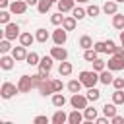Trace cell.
Here are the masks:
<instances>
[{"label":"cell","instance_id":"7dc6e473","mask_svg":"<svg viewBox=\"0 0 124 124\" xmlns=\"http://www.w3.org/2000/svg\"><path fill=\"white\" fill-rule=\"evenodd\" d=\"M12 4V0H0V10H8Z\"/></svg>","mask_w":124,"mask_h":124},{"label":"cell","instance_id":"74e56055","mask_svg":"<svg viewBox=\"0 0 124 124\" xmlns=\"http://www.w3.org/2000/svg\"><path fill=\"white\" fill-rule=\"evenodd\" d=\"M62 21H64V14L62 12H56V14L50 16V23L52 25H62Z\"/></svg>","mask_w":124,"mask_h":124},{"label":"cell","instance_id":"8fae6325","mask_svg":"<svg viewBox=\"0 0 124 124\" xmlns=\"http://www.w3.org/2000/svg\"><path fill=\"white\" fill-rule=\"evenodd\" d=\"M85 120V116H83V110H79V108H74L72 112H68V124H81Z\"/></svg>","mask_w":124,"mask_h":124},{"label":"cell","instance_id":"ee69618b","mask_svg":"<svg viewBox=\"0 0 124 124\" xmlns=\"http://www.w3.org/2000/svg\"><path fill=\"white\" fill-rule=\"evenodd\" d=\"M112 87L114 89H124V78H114L112 79Z\"/></svg>","mask_w":124,"mask_h":124},{"label":"cell","instance_id":"8992f818","mask_svg":"<svg viewBox=\"0 0 124 124\" xmlns=\"http://www.w3.org/2000/svg\"><path fill=\"white\" fill-rule=\"evenodd\" d=\"M107 68L112 70V72H120V70H124V56L110 54V58L107 60Z\"/></svg>","mask_w":124,"mask_h":124},{"label":"cell","instance_id":"7402d4cb","mask_svg":"<svg viewBox=\"0 0 124 124\" xmlns=\"http://www.w3.org/2000/svg\"><path fill=\"white\" fill-rule=\"evenodd\" d=\"M50 37H52V35H50L45 27H39V29L35 31V39H37V43H46Z\"/></svg>","mask_w":124,"mask_h":124},{"label":"cell","instance_id":"5bb4252c","mask_svg":"<svg viewBox=\"0 0 124 124\" xmlns=\"http://www.w3.org/2000/svg\"><path fill=\"white\" fill-rule=\"evenodd\" d=\"M112 79H114V76H112V70L105 68L103 72H99V81H101L103 85H112Z\"/></svg>","mask_w":124,"mask_h":124},{"label":"cell","instance_id":"d4e9b609","mask_svg":"<svg viewBox=\"0 0 124 124\" xmlns=\"http://www.w3.org/2000/svg\"><path fill=\"white\" fill-rule=\"evenodd\" d=\"M112 27L118 29V31L124 29V14H118V12H116V14L112 16Z\"/></svg>","mask_w":124,"mask_h":124},{"label":"cell","instance_id":"7bdbcfd3","mask_svg":"<svg viewBox=\"0 0 124 124\" xmlns=\"http://www.w3.org/2000/svg\"><path fill=\"white\" fill-rule=\"evenodd\" d=\"M48 116H45V114H39V116H35L33 118V124H48Z\"/></svg>","mask_w":124,"mask_h":124},{"label":"cell","instance_id":"f1b7e54d","mask_svg":"<svg viewBox=\"0 0 124 124\" xmlns=\"http://www.w3.org/2000/svg\"><path fill=\"white\" fill-rule=\"evenodd\" d=\"M110 101L114 105H124V89H114V93L110 95Z\"/></svg>","mask_w":124,"mask_h":124},{"label":"cell","instance_id":"ac0fdd59","mask_svg":"<svg viewBox=\"0 0 124 124\" xmlns=\"http://www.w3.org/2000/svg\"><path fill=\"white\" fill-rule=\"evenodd\" d=\"M56 6H58V12L66 14V12H72L76 8V0H58Z\"/></svg>","mask_w":124,"mask_h":124},{"label":"cell","instance_id":"d590c367","mask_svg":"<svg viewBox=\"0 0 124 124\" xmlns=\"http://www.w3.org/2000/svg\"><path fill=\"white\" fill-rule=\"evenodd\" d=\"M12 48H14V46L10 45V39L4 37V39L0 41V52H2V54H8V52H12Z\"/></svg>","mask_w":124,"mask_h":124},{"label":"cell","instance_id":"f6af8a7d","mask_svg":"<svg viewBox=\"0 0 124 124\" xmlns=\"http://www.w3.org/2000/svg\"><path fill=\"white\" fill-rule=\"evenodd\" d=\"M110 122H112V124H122V122H124V116H120V114H114V116L110 118Z\"/></svg>","mask_w":124,"mask_h":124},{"label":"cell","instance_id":"8d00e7d4","mask_svg":"<svg viewBox=\"0 0 124 124\" xmlns=\"http://www.w3.org/2000/svg\"><path fill=\"white\" fill-rule=\"evenodd\" d=\"M10 17H12V12L10 10H0V23L2 25H8L10 23Z\"/></svg>","mask_w":124,"mask_h":124},{"label":"cell","instance_id":"2e32d148","mask_svg":"<svg viewBox=\"0 0 124 124\" xmlns=\"http://www.w3.org/2000/svg\"><path fill=\"white\" fill-rule=\"evenodd\" d=\"M72 72H74V66H72V62H68V60H62V62H60V66H58V74H60L62 78H68Z\"/></svg>","mask_w":124,"mask_h":124},{"label":"cell","instance_id":"d6a6232c","mask_svg":"<svg viewBox=\"0 0 124 124\" xmlns=\"http://www.w3.org/2000/svg\"><path fill=\"white\" fill-rule=\"evenodd\" d=\"M72 16H74L78 21H81L83 17H87V10H85V8H79V6H76V8L72 10Z\"/></svg>","mask_w":124,"mask_h":124},{"label":"cell","instance_id":"7a4b0ae2","mask_svg":"<svg viewBox=\"0 0 124 124\" xmlns=\"http://www.w3.org/2000/svg\"><path fill=\"white\" fill-rule=\"evenodd\" d=\"M19 93V87H17V83H12V81H4L2 83V87H0V97L2 99H12L14 95H17Z\"/></svg>","mask_w":124,"mask_h":124},{"label":"cell","instance_id":"681fc988","mask_svg":"<svg viewBox=\"0 0 124 124\" xmlns=\"http://www.w3.org/2000/svg\"><path fill=\"white\" fill-rule=\"evenodd\" d=\"M25 2H27L29 6H37V4H39V0H25Z\"/></svg>","mask_w":124,"mask_h":124},{"label":"cell","instance_id":"277c9868","mask_svg":"<svg viewBox=\"0 0 124 124\" xmlns=\"http://www.w3.org/2000/svg\"><path fill=\"white\" fill-rule=\"evenodd\" d=\"M87 103H89L87 95H81V93H72V97H70V105H72V108H79V110H83V108L87 107Z\"/></svg>","mask_w":124,"mask_h":124},{"label":"cell","instance_id":"30bf717a","mask_svg":"<svg viewBox=\"0 0 124 124\" xmlns=\"http://www.w3.org/2000/svg\"><path fill=\"white\" fill-rule=\"evenodd\" d=\"M37 89H39V93H41L43 97H46V95H52V93H54L52 79H50V78H48V79H43V81H41V85H39Z\"/></svg>","mask_w":124,"mask_h":124},{"label":"cell","instance_id":"83f0119b","mask_svg":"<svg viewBox=\"0 0 124 124\" xmlns=\"http://www.w3.org/2000/svg\"><path fill=\"white\" fill-rule=\"evenodd\" d=\"M103 114L108 116V118H112L114 114H118V112H116V105H114V103H105V105H103Z\"/></svg>","mask_w":124,"mask_h":124},{"label":"cell","instance_id":"4fadbf2b","mask_svg":"<svg viewBox=\"0 0 124 124\" xmlns=\"http://www.w3.org/2000/svg\"><path fill=\"white\" fill-rule=\"evenodd\" d=\"M16 62H17V60H16L12 54H2V56H0V68H2V70H6V72H8V70H12Z\"/></svg>","mask_w":124,"mask_h":124},{"label":"cell","instance_id":"603a6c76","mask_svg":"<svg viewBox=\"0 0 124 124\" xmlns=\"http://www.w3.org/2000/svg\"><path fill=\"white\" fill-rule=\"evenodd\" d=\"M83 116H85L87 122H95V118L99 116V112H97L95 107H85V108H83Z\"/></svg>","mask_w":124,"mask_h":124},{"label":"cell","instance_id":"4316f807","mask_svg":"<svg viewBox=\"0 0 124 124\" xmlns=\"http://www.w3.org/2000/svg\"><path fill=\"white\" fill-rule=\"evenodd\" d=\"M39 62H41V56L35 52V50H31V52H27V58H25V64H29V66H39Z\"/></svg>","mask_w":124,"mask_h":124},{"label":"cell","instance_id":"7c38bea8","mask_svg":"<svg viewBox=\"0 0 124 124\" xmlns=\"http://www.w3.org/2000/svg\"><path fill=\"white\" fill-rule=\"evenodd\" d=\"M12 56H14L17 62H25V58H27V46H23V45L14 46V48H12Z\"/></svg>","mask_w":124,"mask_h":124},{"label":"cell","instance_id":"60d3db41","mask_svg":"<svg viewBox=\"0 0 124 124\" xmlns=\"http://www.w3.org/2000/svg\"><path fill=\"white\" fill-rule=\"evenodd\" d=\"M105 45H107V54H114V48H116V43H114L112 39H107V41H105Z\"/></svg>","mask_w":124,"mask_h":124},{"label":"cell","instance_id":"bcb514c9","mask_svg":"<svg viewBox=\"0 0 124 124\" xmlns=\"http://www.w3.org/2000/svg\"><path fill=\"white\" fill-rule=\"evenodd\" d=\"M108 120H110L108 116H97V118H95V122H97V124H107Z\"/></svg>","mask_w":124,"mask_h":124},{"label":"cell","instance_id":"9a60e30c","mask_svg":"<svg viewBox=\"0 0 124 124\" xmlns=\"http://www.w3.org/2000/svg\"><path fill=\"white\" fill-rule=\"evenodd\" d=\"M103 12H105L107 16H114V14L118 12V2H116V0H107V2L103 4Z\"/></svg>","mask_w":124,"mask_h":124},{"label":"cell","instance_id":"e575fe53","mask_svg":"<svg viewBox=\"0 0 124 124\" xmlns=\"http://www.w3.org/2000/svg\"><path fill=\"white\" fill-rule=\"evenodd\" d=\"M85 10H87V16H89V17H97V16L101 14V10H103V8H99L97 4H89Z\"/></svg>","mask_w":124,"mask_h":124},{"label":"cell","instance_id":"f907efd6","mask_svg":"<svg viewBox=\"0 0 124 124\" xmlns=\"http://www.w3.org/2000/svg\"><path fill=\"white\" fill-rule=\"evenodd\" d=\"M120 43H122V46H124V29L120 31Z\"/></svg>","mask_w":124,"mask_h":124},{"label":"cell","instance_id":"9c48e42d","mask_svg":"<svg viewBox=\"0 0 124 124\" xmlns=\"http://www.w3.org/2000/svg\"><path fill=\"white\" fill-rule=\"evenodd\" d=\"M50 56L56 60V62H62V60H68V50L62 46V45H56L50 48Z\"/></svg>","mask_w":124,"mask_h":124},{"label":"cell","instance_id":"3957f363","mask_svg":"<svg viewBox=\"0 0 124 124\" xmlns=\"http://www.w3.org/2000/svg\"><path fill=\"white\" fill-rule=\"evenodd\" d=\"M17 87H19V93H29L31 89H35L33 76H27V74H23V76L17 79Z\"/></svg>","mask_w":124,"mask_h":124},{"label":"cell","instance_id":"c3c4849f","mask_svg":"<svg viewBox=\"0 0 124 124\" xmlns=\"http://www.w3.org/2000/svg\"><path fill=\"white\" fill-rule=\"evenodd\" d=\"M114 54H118V56H124V46H116V48H114Z\"/></svg>","mask_w":124,"mask_h":124},{"label":"cell","instance_id":"836d02e7","mask_svg":"<svg viewBox=\"0 0 124 124\" xmlns=\"http://www.w3.org/2000/svg\"><path fill=\"white\" fill-rule=\"evenodd\" d=\"M52 62H54V58L48 54V56H43L41 58V62H39V68H45V70H52Z\"/></svg>","mask_w":124,"mask_h":124},{"label":"cell","instance_id":"ba28073f","mask_svg":"<svg viewBox=\"0 0 124 124\" xmlns=\"http://www.w3.org/2000/svg\"><path fill=\"white\" fill-rule=\"evenodd\" d=\"M52 43L54 45H66V41H68V31L64 29V27H58V29H54L52 31Z\"/></svg>","mask_w":124,"mask_h":124},{"label":"cell","instance_id":"484cf974","mask_svg":"<svg viewBox=\"0 0 124 124\" xmlns=\"http://www.w3.org/2000/svg\"><path fill=\"white\" fill-rule=\"evenodd\" d=\"M78 45L85 50V48H93V45H95V43H93V39H91L89 35H81V37H79V41H78Z\"/></svg>","mask_w":124,"mask_h":124},{"label":"cell","instance_id":"cb8c5ba5","mask_svg":"<svg viewBox=\"0 0 124 124\" xmlns=\"http://www.w3.org/2000/svg\"><path fill=\"white\" fill-rule=\"evenodd\" d=\"M66 87H68V91H70V93H79V91H81V87H83V83H81V79H70Z\"/></svg>","mask_w":124,"mask_h":124},{"label":"cell","instance_id":"f5cc1de1","mask_svg":"<svg viewBox=\"0 0 124 124\" xmlns=\"http://www.w3.org/2000/svg\"><path fill=\"white\" fill-rule=\"evenodd\" d=\"M50 2H52V4H58V0H50Z\"/></svg>","mask_w":124,"mask_h":124},{"label":"cell","instance_id":"44dd1931","mask_svg":"<svg viewBox=\"0 0 124 124\" xmlns=\"http://www.w3.org/2000/svg\"><path fill=\"white\" fill-rule=\"evenodd\" d=\"M76 25H78V19H76L74 16H64L62 27H64L66 31H74V29H76Z\"/></svg>","mask_w":124,"mask_h":124},{"label":"cell","instance_id":"f35d334b","mask_svg":"<svg viewBox=\"0 0 124 124\" xmlns=\"http://www.w3.org/2000/svg\"><path fill=\"white\" fill-rule=\"evenodd\" d=\"M91 64H93V70H95V72H103V70L107 68V62H105L103 58H97V60H93Z\"/></svg>","mask_w":124,"mask_h":124},{"label":"cell","instance_id":"d6986e66","mask_svg":"<svg viewBox=\"0 0 124 124\" xmlns=\"http://www.w3.org/2000/svg\"><path fill=\"white\" fill-rule=\"evenodd\" d=\"M17 41H19V45H23V46H31L37 39H35V35H31L29 31H23V33L19 35V39H17Z\"/></svg>","mask_w":124,"mask_h":124},{"label":"cell","instance_id":"816d5d0a","mask_svg":"<svg viewBox=\"0 0 124 124\" xmlns=\"http://www.w3.org/2000/svg\"><path fill=\"white\" fill-rule=\"evenodd\" d=\"M76 2H81V4H85V2H89V0H76Z\"/></svg>","mask_w":124,"mask_h":124},{"label":"cell","instance_id":"5b68a950","mask_svg":"<svg viewBox=\"0 0 124 124\" xmlns=\"http://www.w3.org/2000/svg\"><path fill=\"white\" fill-rule=\"evenodd\" d=\"M2 35H4L6 39H10V41H14V39H19V35H21V31H19V25L10 21L8 25H4V31H2Z\"/></svg>","mask_w":124,"mask_h":124},{"label":"cell","instance_id":"4dcf8cb0","mask_svg":"<svg viewBox=\"0 0 124 124\" xmlns=\"http://www.w3.org/2000/svg\"><path fill=\"white\" fill-rule=\"evenodd\" d=\"M50 8H52V2H50V0H39V4H37L39 14H48Z\"/></svg>","mask_w":124,"mask_h":124},{"label":"cell","instance_id":"e0dca14e","mask_svg":"<svg viewBox=\"0 0 124 124\" xmlns=\"http://www.w3.org/2000/svg\"><path fill=\"white\" fill-rule=\"evenodd\" d=\"M50 122H52V124H66V122H68V114H66L62 108H58V110L50 116Z\"/></svg>","mask_w":124,"mask_h":124},{"label":"cell","instance_id":"f546056e","mask_svg":"<svg viewBox=\"0 0 124 124\" xmlns=\"http://www.w3.org/2000/svg\"><path fill=\"white\" fill-rule=\"evenodd\" d=\"M87 99H89L91 103H97V101L101 99V91H99L97 87H87Z\"/></svg>","mask_w":124,"mask_h":124},{"label":"cell","instance_id":"ab89813d","mask_svg":"<svg viewBox=\"0 0 124 124\" xmlns=\"http://www.w3.org/2000/svg\"><path fill=\"white\" fill-rule=\"evenodd\" d=\"M93 48L99 52V54H107V45H105V41H95V45H93Z\"/></svg>","mask_w":124,"mask_h":124},{"label":"cell","instance_id":"1f68e13d","mask_svg":"<svg viewBox=\"0 0 124 124\" xmlns=\"http://www.w3.org/2000/svg\"><path fill=\"white\" fill-rule=\"evenodd\" d=\"M97 58H99V52H97L95 48H85V50H83V60L93 62V60H97Z\"/></svg>","mask_w":124,"mask_h":124},{"label":"cell","instance_id":"b9f144b4","mask_svg":"<svg viewBox=\"0 0 124 124\" xmlns=\"http://www.w3.org/2000/svg\"><path fill=\"white\" fill-rule=\"evenodd\" d=\"M52 87H54V93H60L62 89H64V83H62V79H52Z\"/></svg>","mask_w":124,"mask_h":124},{"label":"cell","instance_id":"ffe728a7","mask_svg":"<svg viewBox=\"0 0 124 124\" xmlns=\"http://www.w3.org/2000/svg\"><path fill=\"white\" fill-rule=\"evenodd\" d=\"M50 101H52V107H56V108H62V107L68 103V99L62 95V91H60V93H52V99H50Z\"/></svg>","mask_w":124,"mask_h":124},{"label":"cell","instance_id":"52a82bcc","mask_svg":"<svg viewBox=\"0 0 124 124\" xmlns=\"http://www.w3.org/2000/svg\"><path fill=\"white\" fill-rule=\"evenodd\" d=\"M27 6H29V4H27L25 0H12V4H10L8 10H10L12 14H16V16H23V14L27 12Z\"/></svg>","mask_w":124,"mask_h":124},{"label":"cell","instance_id":"db71d44e","mask_svg":"<svg viewBox=\"0 0 124 124\" xmlns=\"http://www.w3.org/2000/svg\"><path fill=\"white\" fill-rule=\"evenodd\" d=\"M116 2H124V0H116Z\"/></svg>","mask_w":124,"mask_h":124},{"label":"cell","instance_id":"6da1fadb","mask_svg":"<svg viewBox=\"0 0 124 124\" xmlns=\"http://www.w3.org/2000/svg\"><path fill=\"white\" fill-rule=\"evenodd\" d=\"M78 78L81 79V83L85 87H95L97 81H99V72H95V70H81Z\"/></svg>","mask_w":124,"mask_h":124}]
</instances>
